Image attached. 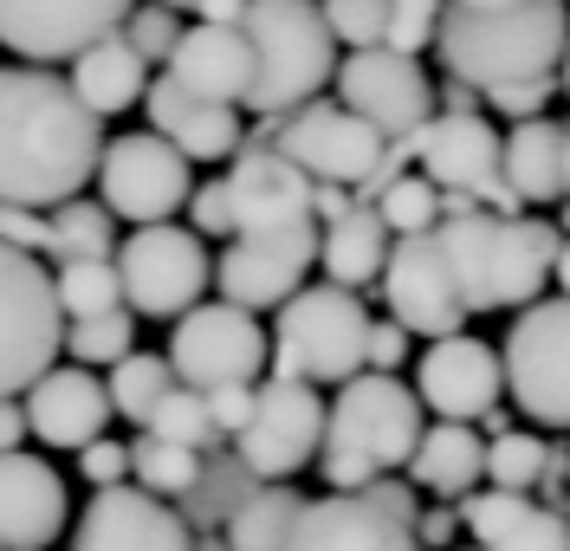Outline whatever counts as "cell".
<instances>
[{"mask_svg":"<svg viewBox=\"0 0 570 551\" xmlns=\"http://www.w3.org/2000/svg\"><path fill=\"white\" fill-rule=\"evenodd\" d=\"M105 149V117L78 105L46 66H0V201L52 208L85 195Z\"/></svg>","mask_w":570,"mask_h":551,"instance_id":"6da1fadb","label":"cell"},{"mask_svg":"<svg viewBox=\"0 0 570 551\" xmlns=\"http://www.w3.org/2000/svg\"><path fill=\"white\" fill-rule=\"evenodd\" d=\"M434 247L448 259L466 312H519L551 279H564V234L532 215H493L480 201H454L434 220Z\"/></svg>","mask_w":570,"mask_h":551,"instance_id":"7a4b0ae2","label":"cell"},{"mask_svg":"<svg viewBox=\"0 0 570 551\" xmlns=\"http://www.w3.org/2000/svg\"><path fill=\"white\" fill-rule=\"evenodd\" d=\"M422 435V403L402 376L383 370H356L337 383V403L324 409L318 429V474L331 493H356L376 474H395L409 461V447Z\"/></svg>","mask_w":570,"mask_h":551,"instance_id":"3957f363","label":"cell"},{"mask_svg":"<svg viewBox=\"0 0 570 551\" xmlns=\"http://www.w3.org/2000/svg\"><path fill=\"white\" fill-rule=\"evenodd\" d=\"M448 78H461L473 91H493L512 78H544L564 59V0H512L493 13L473 7H441L434 39Z\"/></svg>","mask_w":570,"mask_h":551,"instance_id":"277c9868","label":"cell"},{"mask_svg":"<svg viewBox=\"0 0 570 551\" xmlns=\"http://www.w3.org/2000/svg\"><path fill=\"white\" fill-rule=\"evenodd\" d=\"M240 33L253 46V85L240 98L253 117H279V110L305 105L331 85L337 39L324 27L318 0H247Z\"/></svg>","mask_w":570,"mask_h":551,"instance_id":"5b68a950","label":"cell"},{"mask_svg":"<svg viewBox=\"0 0 570 551\" xmlns=\"http://www.w3.org/2000/svg\"><path fill=\"white\" fill-rule=\"evenodd\" d=\"M279 325L266 337V370L273 376H292V383H344L363 370V331H370V312H363V293H344V286H298L292 298L273 305Z\"/></svg>","mask_w":570,"mask_h":551,"instance_id":"8992f818","label":"cell"},{"mask_svg":"<svg viewBox=\"0 0 570 551\" xmlns=\"http://www.w3.org/2000/svg\"><path fill=\"white\" fill-rule=\"evenodd\" d=\"M570 312L558 293H538L519 305V318L499 344V390H512V403L525 409L538 429H564L570 422Z\"/></svg>","mask_w":570,"mask_h":551,"instance_id":"52a82bcc","label":"cell"},{"mask_svg":"<svg viewBox=\"0 0 570 551\" xmlns=\"http://www.w3.org/2000/svg\"><path fill=\"white\" fill-rule=\"evenodd\" d=\"M110 266L137 318H176L208 293V240L181 220H142L130 240L110 247Z\"/></svg>","mask_w":570,"mask_h":551,"instance_id":"ba28073f","label":"cell"},{"mask_svg":"<svg viewBox=\"0 0 570 551\" xmlns=\"http://www.w3.org/2000/svg\"><path fill=\"white\" fill-rule=\"evenodd\" d=\"M409 156L422 163V176L454 201H480L493 215H519L512 188L499 176V130L487 110H428L409 130Z\"/></svg>","mask_w":570,"mask_h":551,"instance_id":"9c48e42d","label":"cell"},{"mask_svg":"<svg viewBox=\"0 0 570 551\" xmlns=\"http://www.w3.org/2000/svg\"><path fill=\"white\" fill-rule=\"evenodd\" d=\"M59 298L39 254L0 240V396H20L46 364H59Z\"/></svg>","mask_w":570,"mask_h":551,"instance_id":"30bf717a","label":"cell"},{"mask_svg":"<svg viewBox=\"0 0 570 551\" xmlns=\"http://www.w3.org/2000/svg\"><path fill=\"white\" fill-rule=\"evenodd\" d=\"M91 183H98V201H105L110 220L142 227V220L181 215V201L195 188V163L169 137H156V130H130V137H117V144L98 149Z\"/></svg>","mask_w":570,"mask_h":551,"instance_id":"8fae6325","label":"cell"},{"mask_svg":"<svg viewBox=\"0 0 570 551\" xmlns=\"http://www.w3.org/2000/svg\"><path fill=\"white\" fill-rule=\"evenodd\" d=\"M266 370V331L247 305L227 298H195L176 312V337H169V376L188 390H214V383H259Z\"/></svg>","mask_w":570,"mask_h":551,"instance_id":"7c38bea8","label":"cell"},{"mask_svg":"<svg viewBox=\"0 0 570 551\" xmlns=\"http://www.w3.org/2000/svg\"><path fill=\"white\" fill-rule=\"evenodd\" d=\"M331 85H337V105L356 110L383 144L409 137L434 110V78L422 72L415 52H395V46H351V52H337Z\"/></svg>","mask_w":570,"mask_h":551,"instance_id":"4fadbf2b","label":"cell"},{"mask_svg":"<svg viewBox=\"0 0 570 551\" xmlns=\"http://www.w3.org/2000/svg\"><path fill=\"white\" fill-rule=\"evenodd\" d=\"M318 429H324L318 390L292 383V376H266V383H253V415L234 435V461L253 480H292L312 468Z\"/></svg>","mask_w":570,"mask_h":551,"instance_id":"5bb4252c","label":"cell"},{"mask_svg":"<svg viewBox=\"0 0 570 551\" xmlns=\"http://www.w3.org/2000/svg\"><path fill=\"white\" fill-rule=\"evenodd\" d=\"M312 259H318V220H292V227H266V234H227V254L208 259V286L227 305L273 312L279 298L305 286Z\"/></svg>","mask_w":570,"mask_h":551,"instance_id":"9a60e30c","label":"cell"},{"mask_svg":"<svg viewBox=\"0 0 570 551\" xmlns=\"http://www.w3.org/2000/svg\"><path fill=\"white\" fill-rule=\"evenodd\" d=\"M266 144L279 149L285 163H298L312 183H337L356 188L370 176V163L383 156V137L344 105H324V98H305V105L266 117Z\"/></svg>","mask_w":570,"mask_h":551,"instance_id":"2e32d148","label":"cell"},{"mask_svg":"<svg viewBox=\"0 0 570 551\" xmlns=\"http://www.w3.org/2000/svg\"><path fill=\"white\" fill-rule=\"evenodd\" d=\"M376 286L390 298V318L409 337H448V331H461L473 318L461 305V286H454L441 247H434V227L428 234H390V254H383Z\"/></svg>","mask_w":570,"mask_h":551,"instance_id":"e0dca14e","label":"cell"},{"mask_svg":"<svg viewBox=\"0 0 570 551\" xmlns=\"http://www.w3.org/2000/svg\"><path fill=\"white\" fill-rule=\"evenodd\" d=\"M71 551H195L169 500L142 493L137 480L91 486V506L71 525Z\"/></svg>","mask_w":570,"mask_h":551,"instance_id":"ac0fdd59","label":"cell"},{"mask_svg":"<svg viewBox=\"0 0 570 551\" xmlns=\"http://www.w3.org/2000/svg\"><path fill=\"white\" fill-rule=\"evenodd\" d=\"M227 188V220L234 234H266V227H292L312 220V176L298 163H285L273 144H247L234 149V169L220 176Z\"/></svg>","mask_w":570,"mask_h":551,"instance_id":"d6986e66","label":"cell"},{"mask_svg":"<svg viewBox=\"0 0 570 551\" xmlns=\"http://www.w3.org/2000/svg\"><path fill=\"white\" fill-rule=\"evenodd\" d=\"M137 0H0V46L20 59H71L91 39L117 33Z\"/></svg>","mask_w":570,"mask_h":551,"instance_id":"ffe728a7","label":"cell"},{"mask_svg":"<svg viewBox=\"0 0 570 551\" xmlns=\"http://www.w3.org/2000/svg\"><path fill=\"white\" fill-rule=\"evenodd\" d=\"M415 403L434 409L441 422H473L499 403V351L448 331V337H428L422 364H415Z\"/></svg>","mask_w":570,"mask_h":551,"instance_id":"44dd1931","label":"cell"},{"mask_svg":"<svg viewBox=\"0 0 570 551\" xmlns=\"http://www.w3.org/2000/svg\"><path fill=\"white\" fill-rule=\"evenodd\" d=\"M71 525L66 474H52L46 454L7 447L0 454V551H52Z\"/></svg>","mask_w":570,"mask_h":551,"instance_id":"7402d4cb","label":"cell"},{"mask_svg":"<svg viewBox=\"0 0 570 551\" xmlns=\"http://www.w3.org/2000/svg\"><path fill=\"white\" fill-rule=\"evenodd\" d=\"M20 415H27V435L33 441L71 454V447H85L91 435L110 429V396L85 364H46L20 390Z\"/></svg>","mask_w":570,"mask_h":551,"instance_id":"603a6c76","label":"cell"},{"mask_svg":"<svg viewBox=\"0 0 570 551\" xmlns=\"http://www.w3.org/2000/svg\"><path fill=\"white\" fill-rule=\"evenodd\" d=\"M285 551H422V545L370 493H324V500L298 506V525H292Z\"/></svg>","mask_w":570,"mask_h":551,"instance_id":"cb8c5ba5","label":"cell"},{"mask_svg":"<svg viewBox=\"0 0 570 551\" xmlns=\"http://www.w3.org/2000/svg\"><path fill=\"white\" fill-rule=\"evenodd\" d=\"M137 105L149 110V130H156V137H169L188 163H220V156H234L240 137H247V130H240V105L195 98V91H181L169 72L149 78Z\"/></svg>","mask_w":570,"mask_h":551,"instance_id":"d4e9b609","label":"cell"},{"mask_svg":"<svg viewBox=\"0 0 570 551\" xmlns=\"http://www.w3.org/2000/svg\"><path fill=\"white\" fill-rule=\"evenodd\" d=\"M499 176L512 188L519 208H558L570 188V137L551 110L512 117V130L499 137Z\"/></svg>","mask_w":570,"mask_h":551,"instance_id":"484cf974","label":"cell"},{"mask_svg":"<svg viewBox=\"0 0 570 551\" xmlns=\"http://www.w3.org/2000/svg\"><path fill=\"white\" fill-rule=\"evenodd\" d=\"M169 78L195 98H214V105H240L253 85V46L240 27H214V20H195L181 27L176 46H169Z\"/></svg>","mask_w":570,"mask_h":551,"instance_id":"4316f807","label":"cell"},{"mask_svg":"<svg viewBox=\"0 0 570 551\" xmlns=\"http://www.w3.org/2000/svg\"><path fill=\"white\" fill-rule=\"evenodd\" d=\"M454 506H461V525L473 532L480 551H570L564 545V513H558V506H538L532 493L473 486Z\"/></svg>","mask_w":570,"mask_h":551,"instance_id":"83f0119b","label":"cell"},{"mask_svg":"<svg viewBox=\"0 0 570 551\" xmlns=\"http://www.w3.org/2000/svg\"><path fill=\"white\" fill-rule=\"evenodd\" d=\"M480 461H487V435L473 422H422V435L409 447V461L395 474L409 480L415 493H434V500H461L480 486Z\"/></svg>","mask_w":570,"mask_h":551,"instance_id":"f1b7e54d","label":"cell"},{"mask_svg":"<svg viewBox=\"0 0 570 551\" xmlns=\"http://www.w3.org/2000/svg\"><path fill=\"white\" fill-rule=\"evenodd\" d=\"M383 254H390V227H383V215H376L370 201H351L344 215H331L318 227V259H312V266H318L331 286L363 293V286H376Z\"/></svg>","mask_w":570,"mask_h":551,"instance_id":"f546056e","label":"cell"},{"mask_svg":"<svg viewBox=\"0 0 570 551\" xmlns=\"http://www.w3.org/2000/svg\"><path fill=\"white\" fill-rule=\"evenodd\" d=\"M66 85L78 91V105L85 110L117 117V110H137L142 85H149V66H142L117 33H105V39H91L85 52H71V78Z\"/></svg>","mask_w":570,"mask_h":551,"instance_id":"4dcf8cb0","label":"cell"},{"mask_svg":"<svg viewBox=\"0 0 570 551\" xmlns=\"http://www.w3.org/2000/svg\"><path fill=\"white\" fill-rule=\"evenodd\" d=\"M298 506H305V493L292 480H253L220 519L227 525V551H285L292 525H298Z\"/></svg>","mask_w":570,"mask_h":551,"instance_id":"1f68e13d","label":"cell"},{"mask_svg":"<svg viewBox=\"0 0 570 551\" xmlns=\"http://www.w3.org/2000/svg\"><path fill=\"white\" fill-rule=\"evenodd\" d=\"M59 351L85 370L117 364L124 351H137V312H130V305H105V312L66 318V325H59Z\"/></svg>","mask_w":570,"mask_h":551,"instance_id":"d6a6232c","label":"cell"},{"mask_svg":"<svg viewBox=\"0 0 570 551\" xmlns=\"http://www.w3.org/2000/svg\"><path fill=\"white\" fill-rule=\"evenodd\" d=\"M117 247V220L105 215V201H52L46 215V254L52 259H105Z\"/></svg>","mask_w":570,"mask_h":551,"instance_id":"836d02e7","label":"cell"},{"mask_svg":"<svg viewBox=\"0 0 570 551\" xmlns=\"http://www.w3.org/2000/svg\"><path fill=\"white\" fill-rule=\"evenodd\" d=\"M105 396H110V415H124V422H137L142 429V415H149V403L176 383L169 376V357H156V351H124L117 364H105Z\"/></svg>","mask_w":570,"mask_h":551,"instance_id":"e575fe53","label":"cell"},{"mask_svg":"<svg viewBox=\"0 0 570 551\" xmlns=\"http://www.w3.org/2000/svg\"><path fill=\"white\" fill-rule=\"evenodd\" d=\"M544 429H499L487 435V461H480V486H505V493H532L538 468H544Z\"/></svg>","mask_w":570,"mask_h":551,"instance_id":"d590c367","label":"cell"},{"mask_svg":"<svg viewBox=\"0 0 570 551\" xmlns=\"http://www.w3.org/2000/svg\"><path fill=\"white\" fill-rule=\"evenodd\" d=\"M202 474V454L195 447H176V441H156V435H137L130 441V480L156 500H181Z\"/></svg>","mask_w":570,"mask_h":551,"instance_id":"8d00e7d4","label":"cell"},{"mask_svg":"<svg viewBox=\"0 0 570 551\" xmlns=\"http://www.w3.org/2000/svg\"><path fill=\"white\" fill-rule=\"evenodd\" d=\"M142 435L176 441V447H195V454H208L214 441H220V435H214V422H208V409H202V390H188V383H169V390L149 403Z\"/></svg>","mask_w":570,"mask_h":551,"instance_id":"74e56055","label":"cell"},{"mask_svg":"<svg viewBox=\"0 0 570 551\" xmlns=\"http://www.w3.org/2000/svg\"><path fill=\"white\" fill-rule=\"evenodd\" d=\"M370 208L383 215V227L390 234H428L434 220H441V208H448V195L428 183V176H395V183H383L376 195H370Z\"/></svg>","mask_w":570,"mask_h":551,"instance_id":"f35d334b","label":"cell"},{"mask_svg":"<svg viewBox=\"0 0 570 551\" xmlns=\"http://www.w3.org/2000/svg\"><path fill=\"white\" fill-rule=\"evenodd\" d=\"M52 298L66 318H85V312H105V305H124V286H117V266L105 259H59L52 273Z\"/></svg>","mask_w":570,"mask_h":551,"instance_id":"ab89813d","label":"cell"},{"mask_svg":"<svg viewBox=\"0 0 570 551\" xmlns=\"http://www.w3.org/2000/svg\"><path fill=\"white\" fill-rule=\"evenodd\" d=\"M247 486H253V474L234 461V454H227V461H208V468L195 474V486L181 493V500H188L181 525H214V519H227V506H234Z\"/></svg>","mask_w":570,"mask_h":551,"instance_id":"60d3db41","label":"cell"},{"mask_svg":"<svg viewBox=\"0 0 570 551\" xmlns=\"http://www.w3.org/2000/svg\"><path fill=\"white\" fill-rule=\"evenodd\" d=\"M176 33H181V20H176V7H130L124 20H117V39L137 52L142 66H163L169 59V46H176Z\"/></svg>","mask_w":570,"mask_h":551,"instance_id":"b9f144b4","label":"cell"},{"mask_svg":"<svg viewBox=\"0 0 570 551\" xmlns=\"http://www.w3.org/2000/svg\"><path fill=\"white\" fill-rule=\"evenodd\" d=\"M331 39L351 52V46H383V27H390V0H318Z\"/></svg>","mask_w":570,"mask_h":551,"instance_id":"7bdbcfd3","label":"cell"},{"mask_svg":"<svg viewBox=\"0 0 570 551\" xmlns=\"http://www.w3.org/2000/svg\"><path fill=\"white\" fill-rule=\"evenodd\" d=\"M434 20H441V0H390L383 46H395V52H422L428 39H434Z\"/></svg>","mask_w":570,"mask_h":551,"instance_id":"ee69618b","label":"cell"},{"mask_svg":"<svg viewBox=\"0 0 570 551\" xmlns=\"http://www.w3.org/2000/svg\"><path fill=\"white\" fill-rule=\"evenodd\" d=\"M551 98H558V72H544V78H512V85L480 91V105H487V110H505V117H538Z\"/></svg>","mask_w":570,"mask_h":551,"instance_id":"f6af8a7d","label":"cell"},{"mask_svg":"<svg viewBox=\"0 0 570 551\" xmlns=\"http://www.w3.org/2000/svg\"><path fill=\"white\" fill-rule=\"evenodd\" d=\"M78 454V474L91 480V486H117V480H130V447L110 435H91L85 447H71Z\"/></svg>","mask_w":570,"mask_h":551,"instance_id":"bcb514c9","label":"cell"},{"mask_svg":"<svg viewBox=\"0 0 570 551\" xmlns=\"http://www.w3.org/2000/svg\"><path fill=\"white\" fill-rule=\"evenodd\" d=\"M402 364H409V331L395 325V318H370V331H363V370L395 376Z\"/></svg>","mask_w":570,"mask_h":551,"instance_id":"7dc6e473","label":"cell"},{"mask_svg":"<svg viewBox=\"0 0 570 551\" xmlns=\"http://www.w3.org/2000/svg\"><path fill=\"white\" fill-rule=\"evenodd\" d=\"M202 409H208L214 435H240V422L253 415V383H214L202 390Z\"/></svg>","mask_w":570,"mask_h":551,"instance_id":"c3c4849f","label":"cell"},{"mask_svg":"<svg viewBox=\"0 0 570 551\" xmlns=\"http://www.w3.org/2000/svg\"><path fill=\"white\" fill-rule=\"evenodd\" d=\"M188 227L202 234V240H214V234H234V220H227V188H220V176L214 183H202V188H188Z\"/></svg>","mask_w":570,"mask_h":551,"instance_id":"681fc988","label":"cell"},{"mask_svg":"<svg viewBox=\"0 0 570 551\" xmlns=\"http://www.w3.org/2000/svg\"><path fill=\"white\" fill-rule=\"evenodd\" d=\"M0 240L7 247H27V254H46V208L0 201Z\"/></svg>","mask_w":570,"mask_h":551,"instance_id":"f907efd6","label":"cell"},{"mask_svg":"<svg viewBox=\"0 0 570 551\" xmlns=\"http://www.w3.org/2000/svg\"><path fill=\"white\" fill-rule=\"evenodd\" d=\"M356 493H370V500H376L390 519H402V525H415V513H422V493H415L402 474H376L370 486H356Z\"/></svg>","mask_w":570,"mask_h":551,"instance_id":"816d5d0a","label":"cell"},{"mask_svg":"<svg viewBox=\"0 0 570 551\" xmlns=\"http://www.w3.org/2000/svg\"><path fill=\"white\" fill-rule=\"evenodd\" d=\"M409 532H415V545H422V551H448L454 539H461V513L441 500L434 513H415V525H409Z\"/></svg>","mask_w":570,"mask_h":551,"instance_id":"f5cc1de1","label":"cell"},{"mask_svg":"<svg viewBox=\"0 0 570 551\" xmlns=\"http://www.w3.org/2000/svg\"><path fill=\"white\" fill-rule=\"evenodd\" d=\"M27 441V415H20V396H0V454Z\"/></svg>","mask_w":570,"mask_h":551,"instance_id":"db71d44e","label":"cell"},{"mask_svg":"<svg viewBox=\"0 0 570 551\" xmlns=\"http://www.w3.org/2000/svg\"><path fill=\"white\" fill-rule=\"evenodd\" d=\"M240 7H247V0H195V13L214 20V27H240Z\"/></svg>","mask_w":570,"mask_h":551,"instance_id":"11a10c76","label":"cell"},{"mask_svg":"<svg viewBox=\"0 0 570 551\" xmlns=\"http://www.w3.org/2000/svg\"><path fill=\"white\" fill-rule=\"evenodd\" d=\"M454 7H473V13H493V7H512V0H454Z\"/></svg>","mask_w":570,"mask_h":551,"instance_id":"9f6ffc18","label":"cell"},{"mask_svg":"<svg viewBox=\"0 0 570 551\" xmlns=\"http://www.w3.org/2000/svg\"><path fill=\"white\" fill-rule=\"evenodd\" d=\"M163 7H195V0H163Z\"/></svg>","mask_w":570,"mask_h":551,"instance_id":"6f0895ef","label":"cell"}]
</instances>
